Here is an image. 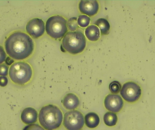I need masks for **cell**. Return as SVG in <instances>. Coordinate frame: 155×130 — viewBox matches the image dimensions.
Listing matches in <instances>:
<instances>
[{
    "mask_svg": "<svg viewBox=\"0 0 155 130\" xmlns=\"http://www.w3.org/2000/svg\"><path fill=\"white\" fill-rule=\"evenodd\" d=\"M79 104V99L75 94H68L64 98L63 105L67 109H75L78 107Z\"/></svg>",
    "mask_w": 155,
    "mask_h": 130,
    "instance_id": "7c38bea8",
    "label": "cell"
},
{
    "mask_svg": "<svg viewBox=\"0 0 155 130\" xmlns=\"http://www.w3.org/2000/svg\"><path fill=\"white\" fill-rule=\"evenodd\" d=\"M23 130H45L43 128L37 124H32L25 126Z\"/></svg>",
    "mask_w": 155,
    "mask_h": 130,
    "instance_id": "ffe728a7",
    "label": "cell"
},
{
    "mask_svg": "<svg viewBox=\"0 0 155 130\" xmlns=\"http://www.w3.org/2000/svg\"><path fill=\"white\" fill-rule=\"evenodd\" d=\"M67 27L72 32L75 31L78 28V25L77 18L76 17H73L68 20L67 22Z\"/></svg>",
    "mask_w": 155,
    "mask_h": 130,
    "instance_id": "d6986e66",
    "label": "cell"
},
{
    "mask_svg": "<svg viewBox=\"0 0 155 130\" xmlns=\"http://www.w3.org/2000/svg\"><path fill=\"white\" fill-rule=\"evenodd\" d=\"M27 33L34 39L42 36L45 31V25L43 21L39 18H34L29 21L26 26Z\"/></svg>",
    "mask_w": 155,
    "mask_h": 130,
    "instance_id": "ba28073f",
    "label": "cell"
},
{
    "mask_svg": "<svg viewBox=\"0 0 155 130\" xmlns=\"http://www.w3.org/2000/svg\"><path fill=\"white\" fill-rule=\"evenodd\" d=\"M39 121L46 130H54L60 128L62 123L63 115L57 106L49 104L41 108L39 115Z\"/></svg>",
    "mask_w": 155,
    "mask_h": 130,
    "instance_id": "7a4b0ae2",
    "label": "cell"
},
{
    "mask_svg": "<svg viewBox=\"0 0 155 130\" xmlns=\"http://www.w3.org/2000/svg\"><path fill=\"white\" fill-rule=\"evenodd\" d=\"M78 8L83 14L92 16L95 15L98 12L99 4L97 1H81Z\"/></svg>",
    "mask_w": 155,
    "mask_h": 130,
    "instance_id": "30bf717a",
    "label": "cell"
},
{
    "mask_svg": "<svg viewBox=\"0 0 155 130\" xmlns=\"http://www.w3.org/2000/svg\"><path fill=\"white\" fill-rule=\"evenodd\" d=\"M8 79L6 76H0V86L5 87L8 83Z\"/></svg>",
    "mask_w": 155,
    "mask_h": 130,
    "instance_id": "603a6c76",
    "label": "cell"
},
{
    "mask_svg": "<svg viewBox=\"0 0 155 130\" xmlns=\"http://www.w3.org/2000/svg\"><path fill=\"white\" fill-rule=\"evenodd\" d=\"M5 63H6L7 65H12V64L14 62L12 58L9 57H7L6 59H5Z\"/></svg>",
    "mask_w": 155,
    "mask_h": 130,
    "instance_id": "cb8c5ba5",
    "label": "cell"
},
{
    "mask_svg": "<svg viewBox=\"0 0 155 130\" xmlns=\"http://www.w3.org/2000/svg\"><path fill=\"white\" fill-rule=\"evenodd\" d=\"M120 94L125 100L127 102L134 103L139 100L142 94V90L136 83L127 82L123 85Z\"/></svg>",
    "mask_w": 155,
    "mask_h": 130,
    "instance_id": "52a82bcc",
    "label": "cell"
},
{
    "mask_svg": "<svg viewBox=\"0 0 155 130\" xmlns=\"http://www.w3.org/2000/svg\"><path fill=\"white\" fill-rule=\"evenodd\" d=\"M8 68L7 65L0 64V75L5 76L8 75Z\"/></svg>",
    "mask_w": 155,
    "mask_h": 130,
    "instance_id": "44dd1931",
    "label": "cell"
},
{
    "mask_svg": "<svg viewBox=\"0 0 155 130\" xmlns=\"http://www.w3.org/2000/svg\"><path fill=\"white\" fill-rule=\"evenodd\" d=\"M9 75L13 82L19 85H23L31 80L32 76V70L28 63L19 62L11 65Z\"/></svg>",
    "mask_w": 155,
    "mask_h": 130,
    "instance_id": "277c9868",
    "label": "cell"
},
{
    "mask_svg": "<svg viewBox=\"0 0 155 130\" xmlns=\"http://www.w3.org/2000/svg\"><path fill=\"white\" fill-rule=\"evenodd\" d=\"M85 124L90 128H94L99 125L100 119L95 113L90 112L85 116Z\"/></svg>",
    "mask_w": 155,
    "mask_h": 130,
    "instance_id": "4fadbf2b",
    "label": "cell"
},
{
    "mask_svg": "<svg viewBox=\"0 0 155 130\" xmlns=\"http://www.w3.org/2000/svg\"><path fill=\"white\" fill-rule=\"evenodd\" d=\"M86 45L85 37L80 31L69 32L62 40L63 48L71 54L81 53L84 49Z\"/></svg>",
    "mask_w": 155,
    "mask_h": 130,
    "instance_id": "3957f363",
    "label": "cell"
},
{
    "mask_svg": "<svg viewBox=\"0 0 155 130\" xmlns=\"http://www.w3.org/2000/svg\"><path fill=\"white\" fill-rule=\"evenodd\" d=\"M67 22L62 16L54 15L49 18L45 24L47 34L53 39H61L68 31Z\"/></svg>",
    "mask_w": 155,
    "mask_h": 130,
    "instance_id": "5b68a950",
    "label": "cell"
},
{
    "mask_svg": "<svg viewBox=\"0 0 155 130\" xmlns=\"http://www.w3.org/2000/svg\"><path fill=\"white\" fill-rule=\"evenodd\" d=\"M84 123V116L78 110L67 112L64 117L63 125L68 130H81Z\"/></svg>",
    "mask_w": 155,
    "mask_h": 130,
    "instance_id": "8992f818",
    "label": "cell"
},
{
    "mask_svg": "<svg viewBox=\"0 0 155 130\" xmlns=\"http://www.w3.org/2000/svg\"><path fill=\"white\" fill-rule=\"evenodd\" d=\"M6 53L16 60L25 59L31 56L34 49L31 38L21 31L14 32L6 39L5 43Z\"/></svg>",
    "mask_w": 155,
    "mask_h": 130,
    "instance_id": "6da1fadb",
    "label": "cell"
},
{
    "mask_svg": "<svg viewBox=\"0 0 155 130\" xmlns=\"http://www.w3.org/2000/svg\"><path fill=\"white\" fill-rule=\"evenodd\" d=\"M21 119L23 122L27 125L33 124L38 119V113L33 108H26L22 112Z\"/></svg>",
    "mask_w": 155,
    "mask_h": 130,
    "instance_id": "8fae6325",
    "label": "cell"
},
{
    "mask_svg": "<svg viewBox=\"0 0 155 130\" xmlns=\"http://www.w3.org/2000/svg\"><path fill=\"white\" fill-rule=\"evenodd\" d=\"M6 58V53L5 52L3 48L0 46V64L2 63Z\"/></svg>",
    "mask_w": 155,
    "mask_h": 130,
    "instance_id": "7402d4cb",
    "label": "cell"
},
{
    "mask_svg": "<svg viewBox=\"0 0 155 130\" xmlns=\"http://www.w3.org/2000/svg\"><path fill=\"white\" fill-rule=\"evenodd\" d=\"M104 104L107 110L116 113L121 110L124 103L121 96L118 94H109L105 98Z\"/></svg>",
    "mask_w": 155,
    "mask_h": 130,
    "instance_id": "9c48e42d",
    "label": "cell"
},
{
    "mask_svg": "<svg viewBox=\"0 0 155 130\" xmlns=\"http://www.w3.org/2000/svg\"><path fill=\"white\" fill-rule=\"evenodd\" d=\"M95 24L99 27L102 35H107L109 33L110 25L106 19L100 18L96 21Z\"/></svg>",
    "mask_w": 155,
    "mask_h": 130,
    "instance_id": "9a60e30c",
    "label": "cell"
},
{
    "mask_svg": "<svg viewBox=\"0 0 155 130\" xmlns=\"http://www.w3.org/2000/svg\"><path fill=\"white\" fill-rule=\"evenodd\" d=\"M90 19L87 15L83 14L79 15L78 19L77 22L78 25L82 28L87 27L90 24Z\"/></svg>",
    "mask_w": 155,
    "mask_h": 130,
    "instance_id": "e0dca14e",
    "label": "cell"
},
{
    "mask_svg": "<svg viewBox=\"0 0 155 130\" xmlns=\"http://www.w3.org/2000/svg\"><path fill=\"white\" fill-rule=\"evenodd\" d=\"M85 34L89 40L96 41L100 38V31L97 26L91 25L86 29Z\"/></svg>",
    "mask_w": 155,
    "mask_h": 130,
    "instance_id": "5bb4252c",
    "label": "cell"
},
{
    "mask_svg": "<svg viewBox=\"0 0 155 130\" xmlns=\"http://www.w3.org/2000/svg\"><path fill=\"white\" fill-rule=\"evenodd\" d=\"M104 121L105 124L108 127H113L116 125L117 117L114 113L108 112L104 115Z\"/></svg>",
    "mask_w": 155,
    "mask_h": 130,
    "instance_id": "2e32d148",
    "label": "cell"
},
{
    "mask_svg": "<svg viewBox=\"0 0 155 130\" xmlns=\"http://www.w3.org/2000/svg\"><path fill=\"white\" fill-rule=\"evenodd\" d=\"M121 84L117 81H114L109 84V90L113 94H117L121 90Z\"/></svg>",
    "mask_w": 155,
    "mask_h": 130,
    "instance_id": "ac0fdd59",
    "label": "cell"
}]
</instances>
